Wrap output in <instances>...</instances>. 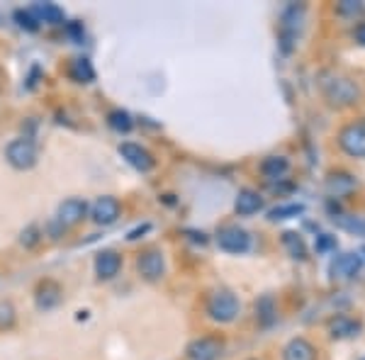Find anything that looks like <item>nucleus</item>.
I'll list each match as a JSON object with an SVG mask.
<instances>
[{
	"mask_svg": "<svg viewBox=\"0 0 365 360\" xmlns=\"http://www.w3.org/2000/svg\"><path fill=\"white\" fill-rule=\"evenodd\" d=\"M29 13L34 15L37 22H46V25H61L63 22V10L54 3H39V5H34Z\"/></svg>",
	"mask_w": 365,
	"mask_h": 360,
	"instance_id": "18",
	"label": "nucleus"
},
{
	"mask_svg": "<svg viewBox=\"0 0 365 360\" xmlns=\"http://www.w3.org/2000/svg\"><path fill=\"white\" fill-rule=\"evenodd\" d=\"M225 351V341L220 336H202L187 346V360H217Z\"/></svg>",
	"mask_w": 365,
	"mask_h": 360,
	"instance_id": "8",
	"label": "nucleus"
},
{
	"mask_svg": "<svg viewBox=\"0 0 365 360\" xmlns=\"http://www.w3.org/2000/svg\"><path fill=\"white\" fill-rule=\"evenodd\" d=\"M15 20L20 22V27L29 29V32H34V29L39 27V22L34 20V15L29 13V10H17V13H15Z\"/></svg>",
	"mask_w": 365,
	"mask_h": 360,
	"instance_id": "26",
	"label": "nucleus"
},
{
	"mask_svg": "<svg viewBox=\"0 0 365 360\" xmlns=\"http://www.w3.org/2000/svg\"><path fill=\"white\" fill-rule=\"evenodd\" d=\"M122 268V256L115 251H100L96 256V273L103 280H113Z\"/></svg>",
	"mask_w": 365,
	"mask_h": 360,
	"instance_id": "16",
	"label": "nucleus"
},
{
	"mask_svg": "<svg viewBox=\"0 0 365 360\" xmlns=\"http://www.w3.org/2000/svg\"><path fill=\"white\" fill-rule=\"evenodd\" d=\"M256 317L263 326H270L275 322V304H273V297H263L256 302Z\"/></svg>",
	"mask_w": 365,
	"mask_h": 360,
	"instance_id": "22",
	"label": "nucleus"
},
{
	"mask_svg": "<svg viewBox=\"0 0 365 360\" xmlns=\"http://www.w3.org/2000/svg\"><path fill=\"white\" fill-rule=\"evenodd\" d=\"M358 187V180L353 178L351 173L346 170H336V173H329L327 175V192L331 197H346Z\"/></svg>",
	"mask_w": 365,
	"mask_h": 360,
	"instance_id": "13",
	"label": "nucleus"
},
{
	"mask_svg": "<svg viewBox=\"0 0 365 360\" xmlns=\"http://www.w3.org/2000/svg\"><path fill=\"white\" fill-rule=\"evenodd\" d=\"M120 202H117V197H110V195H103V197L96 200V205L91 207V217L96 224H103V227H108V224H115L120 220Z\"/></svg>",
	"mask_w": 365,
	"mask_h": 360,
	"instance_id": "10",
	"label": "nucleus"
},
{
	"mask_svg": "<svg viewBox=\"0 0 365 360\" xmlns=\"http://www.w3.org/2000/svg\"><path fill=\"white\" fill-rule=\"evenodd\" d=\"M282 360H317V348L307 339H292L282 348Z\"/></svg>",
	"mask_w": 365,
	"mask_h": 360,
	"instance_id": "17",
	"label": "nucleus"
},
{
	"mask_svg": "<svg viewBox=\"0 0 365 360\" xmlns=\"http://www.w3.org/2000/svg\"><path fill=\"white\" fill-rule=\"evenodd\" d=\"M144 232H149V224H144L141 229H134V232H129V239H139V234H144Z\"/></svg>",
	"mask_w": 365,
	"mask_h": 360,
	"instance_id": "30",
	"label": "nucleus"
},
{
	"mask_svg": "<svg viewBox=\"0 0 365 360\" xmlns=\"http://www.w3.org/2000/svg\"><path fill=\"white\" fill-rule=\"evenodd\" d=\"M120 153H122V158H125L129 166H134L137 170H141V173H146V170L154 168V156H151L144 146L132 144V141H125V144L120 146Z\"/></svg>",
	"mask_w": 365,
	"mask_h": 360,
	"instance_id": "11",
	"label": "nucleus"
},
{
	"mask_svg": "<svg viewBox=\"0 0 365 360\" xmlns=\"http://www.w3.org/2000/svg\"><path fill=\"white\" fill-rule=\"evenodd\" d=\"M234 210H237L239 217H251L256 212L263 210V195L251 190V187H244L237 195V202H234Z\"/></svg>",
	"mask_w": 365,
	"mask_h": 360,
	"instance_id": "15",
	"label": "nucleus"
},
{
	"mask_svg": "<svg viewBox=\"0 0 365 360\" xmlns=\"http://www.w3.org/2000/svg\"><path fill=\"white\" fill-rule=\"evenodd\" d=\"M304 212L302 202H290V205H278L268 212V220L270 222H282V220H292V217H299Z\"/></svg>",
	"mask_w": 365,
	"mask_h": 360,
	"instance_id": "21",
	"label": "nucleus"
},
{
	"mask_svg": "<svg viewBox=\"0 0 365 360\" xmlns=\"http://www.w3.org/2000/svg\"><path fill=\"white\" fill-rule=\"evenodd\" d=\"M322 91L327 100L331 105H339V108H349V105L358 103V86L353 83L351 78L346 76H339V73H324L322 76Z\"/></svg>",
	"mask_w": 365,
	"mask_h": 360,
	"instance_id": "1",
	"label": "nucleus"
},
{
	"mask_svg": "<svg viewBox=\"0 0 365 360\" xmlns=\"http://www.w3.org/2000/svg\"><path fill=\"white\" fill-rule=\"evenodd\" d=\"M68 76L76 83H91V81L96 78V71H93L88 58H73V61L68 63Z\"/></svg>",
	"mask_w": 365,
	"mask_h": 360,
	"instance_id": "20",
	"label": "nucleus"
},
{
	"mask_svg": "<svg viewBox=\"0 0 365 360\" xmlns=\"http://www.w3.org/2000/svg\"><path fill=\"white\" fill-rule=\"evenodd\" d=\"M251 360H253V358H251Z\"/></svg>",
	"mask_w": 365,
	"mask_h": 360,
	"instance_id": "31",
	"label": "nucleus"
},
{
	"mask_svg": "<svg viewBox=\"0 0 365 360\" xmlns=\"http://www.w3.org/2000/svg\"><path fill=\"white\" fill-rule=\"evenodd\" d=\"M331 249H336V239L331 234L317 236V251H331Z\"/></svg>",
	"mask_w": 365,
	"mask_h": 360,
	"instance_id": "27",
	"label": "nucleus"
},
{
	"mask_svg": "<svg viewBox=\"0 0 365 360\" xmlns=\"http://www.w3.org/2000/svg\"><path fill=\"white\" fill-rule=\"evenodd\" d=\"M282 244H285V249L292 253V258H304V256H307L304 241L299 239V234H295V232H285V234H282Z\"/></svg>",
	"mask_w": 365,
	"mask_h": 360,
	"instance_id": "23",
	"label": "nucleus"
},
{
	"mask_svg": "<svg viewBox=\"0 0 365 360\" xmlns=\"http://www.w3.org/2000/svg\"><path fill=\"white\" fill-rule=\"evenodd\" d=\"M61 285L54 280H42L34 290V302H37L39 309H54V307L61 302Z\"/></svg>",
	"mask_w": 365,
	"mask_h": 360,
	"instance_id": "12",
	"label": "nucleus"
},
{
	"mask_svg": "<svg viewBox=\"0 0 365 360\" xmlns=\"http://www.w3.org/2000/svg\"><path fill=\"white\" fill-rule=\"evenodd\" d=\"M287 170H290V161H287L285 156H268V158H263V163H261V173L266 175L268 180H280Z\"/></svg>",
	"mask_w": 365,
	"mask_h": 360,
	"instance_id": "19",
	"label": "nucleus"
},
{
	"mask_svg": "<svg viewBox=\"0 0 365 360\" xmlns=\"http://www.w3.org/2000/svg\"><path fill=\"white\" fill-rule=\"evenodd\" d=\"M217 246H220L222 251L227 253H234V256H239V253H246L251 249V236L246 229H241L239 224H225V227L217 229Z\"/></svg>",
	"mask_w": 365,
	"mask_h": 360,
	"instance_id": "3",
	"label": "nucleus"
},
{
	"mask_svg": "<svg viewBox=\"0 0 365 360\" xmlns=\"http://www.w3.org/2000/svg\"><path fill=\"white\" fill-rule=\"evenodd\" d=\"M361 331H363V324L353 317L339 314L329 322V334L334 339H353V336H361Z\"/></svg>",
	"mask_w": 365,
	"mask_h": 360,
	"instance_id": "14",
	"label": "nucleus"
},
{
	"mask_svg": "<svg viewBox=\"0 0 365 360\" xmlns=\"http://www.w3.org/2000/svg\"><path fill=\"white\" fill-rule=\"evenodd\" d=\"M137 270L144 280L149 282H156L166 275V261H163V253L158 249H149L144 251L141 256L137 258Z\"/></svg>",
	"mask_w": 365,
	"mask_h": 360,
	"instance_id": "7",
	"label": "nucleus"
},
{
	"mask_svg": "<svg viewBox=\"0 0 365 360\" xmlns=\"http://www.w3.org/2000/svg\"><path fill=\"white\" fill-rule=\"evenodd\" d=\"M88 215V202L81 197H68L58 205L56 212V222L61 224L63 229L66 227H76L78 222H83V217Z\"/></svg>",
	"mask_w": 365,
	"mask_h": 360,
	"instance_id": "9",
	"label": "nucleus"
},
{
	"mask_svg": "<svg viewBox=\"0 0 365 360\" xmlns=\"http://www.w3.org/2000/svg\"><path fill=\"white\" fill-rule=\"evenodd\" d=\"M363 268V258L361 253H339V256H334L331 265H329V273H331L334 280H353L358 273H361Z\"/></svg>",
	"mask_w": 365,
	"mask_h": 360,
	"instance_id": "6",
	"label": "nucleus"
},
{
	"mask_svg": "<svg viewBox=\"0 0 365 360\" xmlns=\"http://www.w3.org/2000/svg\"><path fill=\"white\" fill-rule=\"evenodd\" d=\"M5 158H8V163L17 170H29L37 163L39 153H37V146H34L32 139H15L10 141L8 146H5Z\"/></svg>",
	"mask_w": 365,
	"mask_h": 360,
	"instance_id": "4",
	"label": "nucleus"
},
{
	"mask_svg": "<svg viewBox=\"0 0 365 360\" xmlns=\"http://www.w3.org/2000/svg\"><path fill=\"white\" fill-rule=\"evenodd\" d=\"M339 146L353 158H365V117L341 129Z\"/></svg>",
	"mask_w": 365,
	"mask_h": 360,
	"instance_id": "5",
	"label": "nucleus"
},
{
	"mask_svg": "<svg viewBox=\"0 0 365 360\" xmlns=\"http://www.w3.org/2000/svg\"><path fill=\"white\" fill-rule=\"evenodd\" d=\"M353 37H356V42H358V44H363V46H365V22H358L356 29H353Z\"/></svg>",
	"mask_w": 365,
	"mask_h": 360,
	"instance_id": "29",
	"label": "nucleus"
},
{
	"mask_svg": "<svg viewBox=\"0 0 365 360\" xmlns=\"http://www.w3.org/2000/svg\"><path fill=\"white\" fill-rule=\"evenodd\" d=\"M108 122L115 132H129V129H132V117H129V112L125 110H113L108 115Z\"/></svg>",
	"mask_w": 365,
	"mask_h": 360,
	"instance_id": "24",
	"label": "nucleus"
},
{
	"mask_svg": "<svg viewBox=\"0 0 365 360\" xmlns=\"http://www.w3.org/2000/svg\"><path fill=\"white\" fill-rule=\"evenodd\" d=\"M363 10V5L361 3H353V0H344V3L339 5V13H361Z\"/></svg>",
	"mask_w": 365,
	"mask_h": 360,
	"instance_id": "28",
	"label": "nucleus"
},
{
	"mask_svg": "<svg viewBox=\"0 0 365 360\" xmlns=\"http://www.w3.org/2000/svg\"><path fill=\"white\" fill-rule=\"evenodd\" d=\"M20 244L25 246V249H34V246L39 244V229L34 227H27L25 232H22V236H20Z\"/></svg>",
	"mask_w": 365,
	"mask_h": 360,
	"instance_id": "25",
	"label": "nucleus"
},
{
	"mask_svg": "<svg viewBox=\"0 0 365 360\" xmlns=\"http://www.w3.org/2000/svg\"><path fill=\"white\" fill-rule=\"evenodd\" d=\"M241 302L232 290H215L207 299V314L220 324H229L239 317Z\"/></svg>",
	"mask_w": 365,
	"mask_h": 360,
	"instance_id": "2",
	"label": "nucleus"
}]
</instances>
